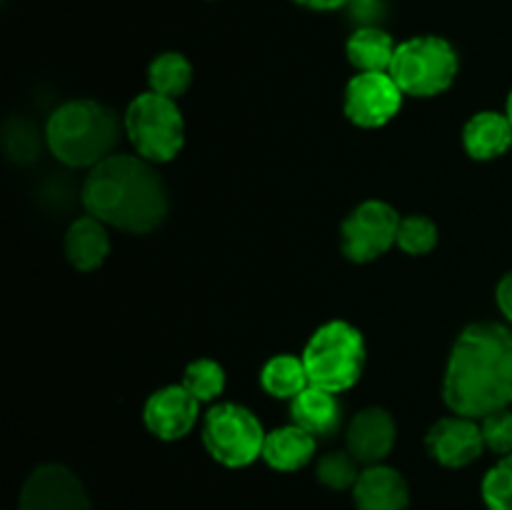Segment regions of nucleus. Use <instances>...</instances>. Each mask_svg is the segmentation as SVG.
I'll use <instances>...</instances> for the list:
<instances>
[{"label":"nucleus","mask_w":512,"mask_h":510,"mask_svg":"<svg viewBox=\"0 0 512 510\" xmlns=\"http://www.w3.org/2000/svg\"><path fill=\"white\" fill-rule=\"evenodd\" d=\"M443 400L455 415L485 418L512 403V328L473 323L450 350Z\"/></svg>","instance_id":"1"},{"label":"nucleus","mask_w":512,"mask_h":510,"mask_svg":"<svg viewBox=\"0 0 512 510\" xmlns=\"http://www.w3.org/2000/svg\"><path fill=\"white\" fill-rule=\"evenodd\" d=\"M153 165L140 155L113 153L105 158L90 168L83 183L85 210L125 233L155 230L168 215V188Z\"/></svg>","instance_id":"2"},{"label":"nucleus","mask_w":512,"mask_h":510,"mask_svg":"<svg viewBox=\"0 0 512 510\" xmlns=\"http://www.w3.org/2000/svg\"><path fill=\"white\" fill-rule=\"evenodd\" d=\"M120 140L118 113L98 100H68L45 123V145L68 168H95Z\"/></svg>","instance_id":"3"},{"label":"nucleus","mask_w":512,"mask_h":510,"mask_svg":"<svg viewBox=\"0 0 512 510\" xmlns=\"http://www.w3.org/2000/svg\"><path fill=\"white\" fill-rule=\"evenodd\" d=\"M365 355L368 350L363 333L345 320H330L310 335L300 358L308 370L310 385L338 395L358 383L365 368Z\"/></svg>","instance_id":"4"},{"label":"nucleus","mask_w":512,"mask_h":510,"mask_svg":"<svg viewBox=\"0 0 512 510\" xmlns=\"http://www.w3.org/2000/svg\"><path fill=\"white\" fill-rule=\"evenodd\" d=\"M123 130L135 153L150 163H170L185 145V120L178 103L153 90L130 100Z\"/></svg>","instance_id":"5"},{"label":"nucleus","mask_w":512,"mask_h":510,"mask_svg":"<svg viewBox=\"0 0 512 510\" xmlns=\"http://www.w3.org/2000/svg\"><path fill=\"white\" fill-rule=\"evenodd\" d=\"M458 53L440 35H415L395 50L390 75L405 95L433 98L445 93L458 75Z\"/></svg>","instance_id":"6"},{"label":"nucleus","mask_w":512,"mask_h":510,"mask_svg":"<svg viewBox=\"0 0 512 510\" xmlns=\"http://www.w3.org/2000/svg\"><path fill=\"white\" fill-rule=\"evenodd\" d=\"M265 430L253 410L238 403H220L205 413L203 445L225 468H245L263 458Z\"/></svg>","instance_id":"7"},{"label":"nucleus","mask_w":512,"mask_h":510,"mask_svg":"<svg viewBox=\"0 0 512 510\" xmlns=\"http://www.w3.org/2000/svg\"><path fill=\"white\" fill-rule=\"evenodd\" d=\"M400 220L385 200H365L340 225V250L350 263H373L398 245Z\"/></svg>","instance_id":"8"},{"label":"nucleus","mask_w":512,"mask_h":510,"mask_svg":"<svg viewBox=\"0 0 512 510\" xmlns=\"http://www.w3.org/2000/svg\"><path fill=\"white\" fill-rule=\"evenodd\" d=\"M403 95L390 73H358L345 88V118L358 128H383L400 113Z\"/></svg>","instance_id":"9"},{"label":"nucleus","mask_w":512,"mask_h":510,"mask_svg":"<svg viewBox=\"0 0 512 510\" xmlns=\"http://www.w3.org/2000/svg\"><path fill=\"white\" fill-rule=\"evenodd\" d=\"M18 510H93L83 480L60 463L38 465L20 490Z\"/></svg>","instance_id":"10"},{"label":"nucleus","mask_w":512,"mask_h":510,"mask_svg":"<svg viewBox=\"0 0 512 510\" xmlns=\"http://www.w3.org/2000/svg\"><path fill=\"white\" fill-rule=\"evenodd\" d=\"M200 400L183 383L155 390L143 408L145 428L160 440H180L198 425Z\"/></svg>","instance_id":"11"},{"label":"nucleus","mask_w":512,"mask_h":510,"mask_svg":"<svg viewBox=\"0 0 512 510\" xmlns=\"http://www.w3.org/2000/svg\"><path fill=\"white\" fill-rule=\"evenodd\" d=\"M425 445L435 463L443 468H465L475 463L485 450L483 430L475 423V418H465V415L440 418L425 435Z\"/></svg>","instance_id":"12"},{"label":"nucleus","mask_w":512,"mask_h":510,"mask_svg":"<svg viewBox=\"0 0 512 510\" xmlns=\"http://www.w3.org/2000/svg\"><path fill=\"white\" fill-rule=\"evenodd\" d=\"M398 425L385 408H365L348 425V453L360 465H378L393 453Z\"/></svg>","instance_id":"13"},{"label":"nucleus","mask_w":512,"mask_h":510,"mask_svg":"<svg viewBox=\"0 0 512 510\" xmlns=\"http://www.w3.org/2000/svg\"><path fill=\"white\" fill-rule=\"evenodd\" d=\"M353 500L358 510H408L410 488L390 465H365L353 485Z\"/></svg>","instance_id":"14"},{"label":"nucleus","mask_w":512,"mask_h":510,"mask_svg":"<svg viewBox=\"0 0 512 510\" xmlns=\"http://www.w3.org/2000/svg\"><path fill=\"white\" fill-rule=\"evenodd\" d=\"M65 258L75 270H98L110 255V235L108 225L98 220L95 215H80L65 230Z\"/></svg>","instance_id":"15"},{"label":"nucleus","mask_w":512,"mask_h":510,"mask_svg":"<svg viewBox=\"0 0 512 510\" xmlns=\"http://www.w3.org/2000/svg\"><path fill=\"white\" fill-rule=\"evenodd\" d=\"M463 145L473 160H495L512 148V123L498 110H480L465 123Z\"/></svg>","instance_id":"16"},{"label":"nucleus","mask_w":512,"mask_h":510,"mask_svg":"<svg viewBox=\"0 0 512 510\" xmlns=\"http://www.w3.org/2000/svg\"><path fill=\"white\" fill-rule=\"evenodd\" d=\"M290 418L295 425L313 433L315 438H328L340 428L343 408L330 390L308 385L300 395L290 400Z\"/></svg>","instance_id":"17"},{"label":"nucleus","mask_w":512,"mask_h":510,"mask_svg":"<svg viewBox=\"0 0 512 510\" xmlns=\"http://www.w3.org/2000/svg\"><path fill=\"white\" fill-rule=\"evenodd\" d=\"M315 448H318V438L313 433L295 423L283 425V428H275L273 433L265 435L263 460L270 468L293 473L315 458Z\"/></svg>","instance_id":"18"},{"label":"nucleus","mask_w":512,"mask_h":510,"mask_svg":"<svg viewBox=\"0 0 512 510\" xmlns=\"http://www.w3.org/2000/svg\"><path fill=\"white\" fill-rule=\"evenodd\" d=\"M395 50L393 35L378 25H363L345 43V55L358 73H390Z\"/></svg>","instance_id":"19"},{"label":"nucleus","mask_w":512,"mask_h":510,"mask_svg":"<svg viewBox=\"0 0 512 510\" xmlns=\"http://www.w3.org/2000/svg\"><path fill=\"white\" fill-rule=\"evenodd\" d=\"M260 385L268 395L278 400H293L295 395L303 393L310 385L308 370H305L303 358L298 355H273L260 370Z\"/></svg>","instance_id":"20"},{"label":"nucleus","mask_w":512,"mask_h":510,"mask_svg":"<svg viewBox=\"0 0 512 510\" xmlns=\"http://www.w3.org/2000/svg\"><path fill=\"white\" fill-rule=\"evenodd\" d=\"M148 83L153 93L178 100L193 83V65L183 53H175V50L155 55L148 68Z\"/></svg>","instance_id":"21"},{"label":"nucleus","mask_w":512,"mask_h":510,"mask_svg":"<svg viewBox=\"0 0 512 510\" xmlns=\"http://www.w3.org/2000/svg\"><path fill=\"white\" fill-rule=\"evenodd\" d=\"M183 385L200 400V403H210V400L220 398L225 390L223 365L215 363L213 358L193 360V363H188V368H185Z\"/></svg>","instance_id":"22"},{"label":"nucleus","mask_w":512,"mask_h":510,"mask_svg":"<svg viewBox=\"0 0 512 510\" xmlns=\"http://www.w3.org/2000/svg\"><path fill=\"white\" fill-rule=\"evenodd\" d=\"M438 225L428 215H405L398 228V248L408 255H428L438 245Z\"/></svg>","instance_id":"23"},{"label":"nucleus","mask_w":512,"mask_h":510,"mask_svg":"<svg viewBox=\"0 0 512 510\" xmlns=\"http://www.w3.org/2000/svg\"><path fill=\"white\" fill-rule=\"evenodd\" d=\"M358 460L348 453V450H335V453L323 455L315 465V475H318L320 483L330 490H353V485L358 483L360 470Z\"/></svg>","instance_id":"24"},{"label":"nucleus","mask_w":512,"mask_h":510,"mask_svg":"<svg viewBox=\"0 0 512 510\" xmlns=\"http://www.w3.org/2000/svg\"><path fill=\"white\" fill-rule=\"evenodd\" d=\"M483 500L490 510H512V453L485 473Z\"/></svg>","instance_id":"25"},{"label":"nucleus","mask_w":512,"mask_h":510,"mask_svg":"<svg viewBox=\"0 0 512 510\" xmlns=\"http://www.w3.org/2000/svg\"><path fill=\"white\" fill-rule=\"evenodd\" d=\"M38 133L25 120H10L5 128V153L15 163H30L38 155Z\"/></svg>","instance_id":"26"},{"label":"nucleus","mask_w":512,"mask_h":510,"mask_svg":"<svg viewBox=\"0 0 512 510\" xmlns=\"http://www.w3.org/2000/svg\"><path fill=\"white\" fill-rule=\"evenodd\" d=\"M480 430H483L485 448L498 455L512 453V410L503 408L480 418Z\"/></svg>","instance_id":"27"},{"label":"nucleus","mask_w":512,"mask_h":510,"mask_svg":"<svg viewBox=\"0 0 512 510\" xmlns=\"http://www.w3.org/2000/svg\"><path fill=\"white\" fill-rule=\"evenodd\" d=\"M495 300H498L500 313L512 323V270L503 275V280L498 283V290H495Z\"/></svg>","instance_id":"28"},{"label":"nucleus","mask_w":512,"mask_h":510,"mask_svg":"<svg viewBox=\"0 0 512 510\" xmlns=\"http://www.w3.org/2000/svg\"><path fill=\"white\" fill-rule=\"evenodd\" d=\"M350 8H353V18L363 20V25H373L370 20H375L380 15L378 0H350Z\"/></svg>","instance_id":"29"},{"label":"nucleus","mask_w":512,"mask_h":510,"mask_svg":"<svg viewBox=\"0 0 512 510\" xmlns=\"http://www.w3.org/2000/svg\"><path fill=\"white\" fill-rule=\"evenodd\" d=\"M298 5H303V8H310V10H338L343 8V5H350V0H295Z\"/></svg>","instance_id":"30"},{"label":"nucleus","mask_w":512,"mask_h":510,"mask_svg":"<svg viewBox=\"0 0 512 510\" xmlns=\"http://www.w3.org/2000/svg\"><path fill=\"white\" fill-rule=\"evenodd\" d=\"M505 115H508L510 123H512V90H510V95H508V105H505Z\"/></svg>","instance_id":"31"}]
</instances>
